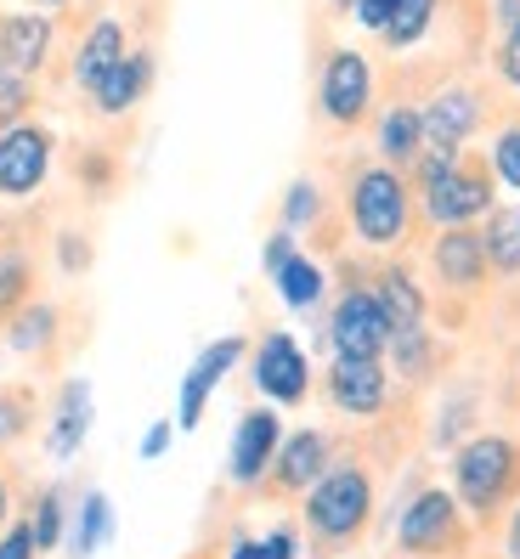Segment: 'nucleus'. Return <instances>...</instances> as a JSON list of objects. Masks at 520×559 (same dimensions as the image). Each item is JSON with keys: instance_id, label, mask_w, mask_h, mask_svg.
Here are the masks:
<instances>
[{"instance_id": "nucleus-40", "label": "nucleus", "mask_w": 520, "mask_h": 559, "mask_svg": "<svg viewBox=\"0 0 520 559\" xmlns=\"http://www.w3.org/2000/svg\"><path fill=\"white\" fill-rule=\"evenodd\" d=\"M170 441H176V424L158 418V424H147V436H142V447H137V452L153 464V457H165V452H170Z\"/></svg>"}, {"instance_id": "nucleus-42", "label": "nucleus", "mask_w": 520, "mask_h": 559, "mask_svg": "<svg viewBox=\"0 0 520 559\" xmlns=\"http://www.w3.org/2000/svg\"><path fill=\"white\" fill-rule=\"evenodd\" d=\"M504 554H509V559H520V503L509 509V525H504Z\"/></svg>"}, {"instance_id": "nucleus-25", "label": "nucleus", "mask_w": 520, "mask_h": 559, "mask_svg": "<svg viewBox=\"0 0 520 559\" xmlns=\"http://www.w3.org/2000/svg\"><path fill=\"white\" fill-rule=\"evenodd\" d=\"M272 283H277V300H283L288 311H317L322 294H329V272H322L311 254H295Z\"/></svg>"}, {"instance_id": "nucleus-32", "label": "nucleus", "mask_w": 520, "mask_h": 559, "mask_svg": "<svg viewBox=\"0 0 520 559\" xmlns=\"http://www.w3.org/2000/svg\"><path fill=\"white\" fill-rule=\"evenodd\" d=\"M28 108H35V80H28V74H12V69H0V130L23 124Z\"/></svg>"}, {"instance_id": "nucleus-28", "label": "nucleus", "mask_w": 520, "mask_h": 559, "mask_svg": "<svg viewBox=\"0 0 520 559\" xmlns=\"http://www.w3.org/2000/svg\"><path fill=\"white\" fill-rule=\"evenodd\" d=\"M35 300V260L23 249H0V328Z\"/></svg>"}, {"instance_id": "nucleus-2", "label": "nucleus", "mask_w": 520, "mask_h": 559, "mask_svg": "<svg viewBox=\"0 0 520 559\" xmlns=\"http://www.w3.org/2000/svg\"><path fill=\"white\" fill-rule=\"evenodd\" d=\"M300 514L317 548H351L374 520V469L356 464V457H345V464L334 457V469L306 491Z\"/></svg>"}, {"instance_id": "nucleus-26", "label": "nucleus", "mask_w": 520, "mask_h": 559, "mask_svg": "<svg viewBox=\"0 0 520 559\" xmlns=\"http://www.w3.org/2000/svg\"><path fill=\"white\" fill-rule=\"evenodd\" d=\"M57 306H46V300H28L12 322H7V345L17 350V356H40V350H51V340H57Z\"/></svg>"}, {"instance_id": "nucleus-20", "label": "nucleus", "mask_w": 520, "mask_h": 559, "mask_svg": "<svg viewBox=\"0 0 520 559\" xmlns=\"http://www.w3.org/2000/svg\"><path fill=\"white\" fill-rule=\"evenodd\" d=\"M374 288V300L390 322V334H402V328H418L430 317V300H425V288H418V277L407 266H379V277L368 283Z\"/></svg>"}, {"instance_id": "nucleus-43", "label": "nucleus", "mask_w": 520, "mask_h": 559, "mask_svg": "<svg viewBox=\"0 0 520 559\" xmlns=\"http://www.w3.org/2000/svg\"><path fill=\"white\" fill-rule=\"evenodd\" d=\"M12 525V486H7V475H0V532Z\"/></svg>"}, {"instance_id": "nucleus-5", "label": "nucleus", "mask_w": 520, "mask_h": 559, "mask_svg": "<svg viewBox=\"0 0 520 559\" xmlns=\"http://www.w3.org/2000/svg\"><path fill=\"white\" fill-rule=\"evenodd\" d=\"M470 543V520L447 486H418L397 514V548L407 559H452Z\"/></svg>"}, {"instance_id": "nucleus-16", "label": "nucleus", "mask_w": 520, "mask_h": 559, "mask_svg": "<svg viewBox=\"0 0 520 559\" xmlns=\"http://www.w3.org/2000/svg\"><path fill=\"white\" fill-rule=\"evenodd\" d=\"M91 418H96L91 384H85V379H62L57 407H51V424H46V457H51V464H69V457H80V447H85V436H91Z\"/></svg>"}, {"instance_id": "nucleus-17", "label": "nucleus", "mask_w": 520, "mask_h": 559, "mask_svg": "<svg viewBox=\"0 0 520 559\" xmlns=\"http://www.w3.org/2000/svg\"><path fill=\"white\" fill-rule=\"evenodd\" d=\"M46 51H51V17L46 12H12V17H0V69L35 80Z\"/></svg>"}, {"instance_id": "nucleus-27", "label": "nucleus", "mask_w": 520, "mask_h": 559, "mask_svg": "<svg viewBox=\"0 0 520 559\" xmlns=\"http://www.w3.org/2000/svg\"><path fill=\"white\" fill-rule=\"evenodd\" d=\"M28 537H35L40 554L62 548V537H69V503H62V486L35 491V503H28Z\"/></svg>"}, {"instance_id": "nucleus-9", "label": "nucleus", "mask_w": 520, "mask_h": 559, "mask_svg": "<svg viewBox=\"0 0 520 559\" xmlns=\"http://www.w3.org/2000/svg\"><path fill=\"white\" fill-rule=\"evenodd\" d=\"M255 390L272 407H300L311 396V361H306L295 334H283V328L260 334V345H255Z\"/></svg>"}, {"instance_id": "nucleus-18", "label": "nucleus", "mask_w": 520, "mask_h": 559, "mask_svg": "<svg viewBox=\"0 0 520 559\" xmlns=\"http://www.w3.org/2000/svg\"><path fill=\"white\" fill-rule=\"evenodd\" d=\"M125 57H130V46H125V23H119V17H96V23L85 28L80 51H74V85L91 96L96 85H103V74L119 69Z\"/></svg>"}, {"instance_id": "nucleus-34", "label": "nucleus", "mask_w": 520, "mask_h": 559, "mask_svg": "<svg viewBox=\"0 0 520 559\" xmlns=\"http://www.w3.org/2000/svg\"><path fill=\"white\" fill-rule=\"evenodd\" d=\"M28 418H35L28 390H0V452H7V447L28 430Z\"/></svg>"}, {"instance_id": "nucleus-15", "label": "nucleus", "mask_w": 520, "mask_h": 559, "mask_svg": "<svg viewBox=\"0 0 520 559\" xmlns=\"http://www.w3.org/2000/svg\"><path fill=\"white\" fill-rule=\"evenodd\" d=\"M430 272H436V283L452 288V294H475L486 277H493L475 226H452V233H436V243H430Z\"/></svg>"}, {"instance_id": "nucleus-38", "label": "nucleus", "mask_w": 520, "mask_h": 559, "mask_svg": "<svg viewBox=\"0 0 520 559\" xmlns=\"http://www.w3.org/2000/svg\"><path fill=\"white\" fill-rule=\"evenodd\" d=\"M300 254V243H295V233H283V226H277V233L267 238V249H260V266H267V277H277L283 266H288V260H295Z\"/></svg>"}, {"instance_id": "nucleus-45", "label": "nucleus", "mask_w": 520, "mask_h": 559, "mask_svg": "<svg viewBox=\"0 0 520 559\" xmlns=\"http://www.w3.org/2000/svg\"><path fill=\"white\" fill-rule=\"evenodd\" d=\"M40 7H46V12H51V7H69V0H40Z\"/></svg>"}, {"instance_id": "nucleus-35", "label": "nucleus", "mask_w": 520, "mask_h": 559, "mask_svg": "<svg viewBox=\"0 0 520 559\" xmlns=\"http://www.w3.org/2000/svg\"><path fill=\"white\" fill-rule=\"evenodd\" d=\"M470 424H475V396L447 402V413L436 418V447H464L470 441Z\"/></svg>"}, {"instance_id": "nucleus-37", "label": "nucleus", "mask_w": 520, "mask_h": 559, "mask_svg": "<svg viewBox=\"0 0 520 559\" xmlns=\"http://www.w3.org/2000/svg\"><path fill=\"white\" fill-rule=\"evenodd\" d=\"M498 80L520 91V17L504 28V40H498Z\"/></svg>"}, {"instance_id": "nucleus-19", "label": "nucleus", "mask_w": 520, "mask_h": 559, "mask_svg": "<svg viewBox=\"0 0 520 559\" xmlns=\"http://www.w3.org/2000/svg\"><path fill=\"white\" fill-rule=\"evenodd\" d=\"M153 69H158V62H153V51H130V57L119 62V69H108V74H103V85L91 91L96 114H108V119L130 114V108H137L142 96L153 91Z\"/></svg>"}, {"instance_id": "nucleus-23", "label": "nucleus", "mask_w": 520, "mask_h": 559, "mask_svg": "<svg viewBox=\"0 0 520 559\" xmlns=\"http://www.w3.org/2000/svg\"><path fill=\"white\" fill-rule=\"evenodd\" d=\"M481 249L493 277H520V204H498L481 226Z\"/></svg>"}, {"instance_id": "nucleus-39", "label": "nucleus", "mask_w": 520, "mask_h": 559, "mask_svg": "<svg viewBox=\"0 0 520 559\" xmlns=\"http://www.w3.org/2000/svg\"><path fill=\"white\" fill-rule=\"evenodd\" d=\"M0 559H40L35 537H28V520H12L7 532H0Z\"/></svg>"}, {"instance_id": "nucleus-1", "label": "nucleus", "mask_w": 520, "mask_h": 559, "mask_svg": "<svg viewBox=\"0 0 520 559\" xmlns=\"http://www.w3.org/2000/svg\"><path fill=\"white\" fill-rule=\"evenodd\" d=\"M413 181H418V210L436 233H452V226H475L498 210L493 199V170L464 158H441V153H418L413 164Z\"/></svg>"}, {"instance_id": "nucleus-8", "label": "nucleus", "mask_w": 520, "mask_h": 559, "mask_svg": "<svg viewBox=\"0 0 520 559\" xmlns=\"http://www.w3.org/2000/svg\"><path fill=\"white\" fill-rule=\"evenodd\" d=\"M329 350L334 356H363V361H385L390 350V322L374 300L368 283H351L340 300H334V317H329Z\"/></svg>"}, {"instance_id": "nucleus-12", "label": "nucleus", "mask_w": 520, "mask_h": 559, "mask_svg": "<svg viewBox=\"0 0 520 559\" xmlns=\"http://www.w3.org/2000/svg\"><path fill=\"white\" fill-rule=\"evenodd\" d=\"M283 447V418L277 407H249L238 418V430H233V447H226V480L233 486H260L272 475V457Z\"/></svg>"}, {"instance_id": "nucleus-29", "label": "nucleus", "mask_w": 520, "mask_h": 559, "mask_svg": "<svg viewBox=\"0 0 520 559\" xmlns=\"http://www.w3.org/2000/svg\"><path fill=\"white\" fill-rule=\"evenodd\" d=\"M436 7L441 0H397V23L385 28V46H397V51L418 46L430 35V23H436Z\"/></svg>"}, {"instance_id": "nucleus-21", "label": "nucleus", "mask_w": 520, "mask_h": 559, "mask_svg": "<svg viewBox=\"0 0 520 559\" xmlns=\"http://www.w3.org/2000/svg\"><path fill=\"white\" fill-rule=\"evenodd\" d=\"M374 142H379V164H390V170L418 164V153H425V114L413 103H390L374 124Z\"/></svg>"}, {"instance_id": "nucleus-10", "label": "nucleus", "mask_w": 520, "mask_h": 559, "mask_svg": "<svg viewBox=\"0 0 520 559\" xmlns=\"http://www.w3.org/2000/svg\"><path fill=\"white\" fill-rule=\"evenodd\" d=\"M244 356H249V340H244V334L210 340L199 356H192V368L181 373V396H176V430H199V424H204V407H210V396H215L221 379L233 373Z\"/></svg>"}, {"instance_id": "nucleus-3", "label": "nucleus", "mask_w": 520, "mask_h": 559, "mask_svg": "<svg viewBox=\"0 0 520 559\" xmlns=\"http://www.w3.org/2000/svg\"><path fill=\"white\" fill-rule=\"evenodd\" d=\"M520 491V441L509 436H470L464 447H452V498L464 514L493 520L509 498Z\"/></svg>"}, {"instance_id": "nucleus-6", "label": "nucleus", "mask_w": 520, "mask_h": 559, "mask_svg": "<svg viewBox=\"0 0 520 559\" xmlns=\"http://www.w3.org/2000/svg\"><path fill=\"white\" fill-rule=\"evenodd\" d=\"M317 108H322L329 124L356 130L374 108V62L363 51H351V46L329 51L322 57V74H317Z\"/></svg>"}, {"instance_id": "nucleus-36", "label": "nucleus", "mask_w": 520, "mask_h": 559, "mask_svg": "<svg viewBox=\"0 0 520 559\" xmlns=\"http://www.w3.org/2000/svg\"><path fill=\"white\" fill-rule=\"evenodd\" d=\"M351 17L363 23L368 35H379V40H385V28L397 23V0H356V7H351Z\"/></svg>"}, {"instance_id": "nucleus-11", "label": "nucleus", "mask_w": 520, "mask_h": 559, "mask_svg": "<svg viewBox=\"0 0 520 559\" xmlns=\"http://www.w3.org/2000/svg\"><path fill=\"white\" fill-rule=\"evenodd\" d=\"M322 396L345 418H379L390 407V368L385 361H363V356H329Z\"/></svg>"}, {"instance_id": "nucleus-13", "label": "nucleus", "mask_w": 520, "mask_h": 559, "mask_svg": "<svg viewBox=\"0 0 520 559\" xmlns=\"http://www.w3.org/2000/svg\"><path fill=\"white\" fill-rule=\"evenodd\" d=\"M334 469V436L329 430H283L272 457V491L277 498H306V491Z\"/></svg>"}, {"instance_id": "nucleus-14", "label": "nucleus", "mask_w": 520, "mask_h": 559, "mask_svg": "<svg viewBox=\"0 0 520 559\" xmlns=\"http://www.w3.org/2000/svg\"><path fill=\"white\" fill-rule=\"evenodd\" d=\"M418 114H425V153L459 158L464 142L481 130V96L470 85H441Z\"/></svg>"}, {"instance_id": "nucleus-31", "label": "nucleus", "mask_w": 520, "mask_h": 559, "mask_svg": "<svg viewBox=\"0 0 520 559\" xmlns=\"http://www.w3.org/2000/svg\"><path fill=\"white\" fill-rule=\"evenodd\" d=\"M226 559H300V537L288 525H272L267 537H238L226 548Z\"/></svg>"}, {"instance_id": "nucleus-7", "label": "nucleus", "mask_w": 520, "mask_h": 559, "mask_svg": "<svg viewBox=\"0 0 520 559\" xmlns=\"http://www.w3.org/2000/svg\"><path fill=\"white\" fill-rule=\"evenodd\" d=\"M57 136L46 124L23 119L12 130H0V199H35L51 176Z\"/></svg>"}, {"instance_id": "nucleus-4", "label": "nucleus", "mask_w": 520, "mask_h": 559, "mask_svg": "<svg viewBox=\"0 0 520 559\" xmlns=\"http://www.w3.org/2000/svg\"><path fill=\"white\" fill-rule=\"evenodd\" d=\"M345 215H351L356 243L397 249L407 238V226H413V192H407L402 170H390V164H363L345 187Z\"/></svg>"}, {"instance_id": "nucleus-44", "label": "nucleus", "mask_w": 520, "mask_h": 559, "mask_svg": "<svg viewBox=\"0 0 520 559\" xmlns=\"http://www.w3.org/2000/svg\"><path fill=\"white\" fill-rule=\"evenodd\" d=\"M329 7H334V12H351V7H356V0H329Z\"/></svg>"}, {"instance_id": "nucleus-33", "label": "nucleus", "mask_w": 520, "mask_h": 559, "mask_svg": "<svg viewBox=\"0 0 520 559\" xmlns=\"http://www.w3.org/2000/svg\"><path fill=\"white\" fill-rule=\"evenodd\" d=\"M509 192H520V119L498 130V142H493V164H486Z\"/></svg>"}, {"instance_id": "nucleus-41", "label": "nucleus", "mask_w": 520, "mask_h": 559, "mask_svg": "<svg viewBox=\"0 0 520 559\" xmlns=\"http://www.w3.org/2000/svg\"><path fill=\"white\" fill-rule=\"evenodd\" d=\"M85 260H91V254H85V238H62V266H69V272H80Z\"/></svg>"}, {"instance_id": "nucleus-22", "label": "nucleus", "mask_w": 520, "mask_h": 559, "mask_svg": "<svg viewBox=\"0 0 520 559\" xmlns=\"http://www.w3.org/2000/svg\"><path fill=\"white\" fill-rule=\"evenodd\" d=\"M108 537H114V498L91 486L80 498V509L69 514V554L74 559H96L108 548Z\"/></svg>"}, {"instance_id": "nucleus-30", "label": "nucleus", "mask_w": 520, "mask_h": 559, "mask_svg": "<svg viewBox=\"0 0 520 559\" xmlns=\"http://www.w3.org/2000/svg\"><path fill=\"white\" fill-rule=\"evenodd\" d=\"M317 221H322V187L311 176L288 181V192H283V233H306V226H317Z\"/></svg>"}, {"instance_id": "nucleus-24", "label": "nucleus", "mask_w": 520, "mask_h": 559, "mask_svg": "<svg viewBox=\"0 0 520 559\" xmlns=\"http://www.w3.org/2000/svg\"><path fill=\"white\" fill-rule=\"evenodd\" d=\"M390 368H397L402 384H425L436 373V334H430V322H418V328H402V334H390Z\"/></svg>"}]
</instances>
